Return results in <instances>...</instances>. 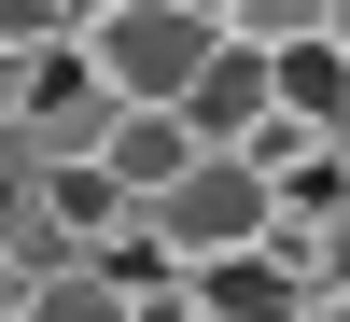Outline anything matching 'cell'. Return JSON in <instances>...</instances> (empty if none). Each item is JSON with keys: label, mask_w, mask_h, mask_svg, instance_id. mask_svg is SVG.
Masks as SVG:
<instances>
[{"label": "cell", "mask_w": 350, "mask_h": 322, "mask_svg": "<svg viewBox=\"0 0 350 322\" xmlns=\"http://www.w3.org/2000/svg\"><path fill=\"white\" fill-rule=\"evenodd\" d=\"M140 239L211 280V267H239V252H280V183L252 155H196L168 196H140Z\"/></svg>", "instance_id": "cell-1"}, {"label": "cell", "mask_w": 350, "mask_h": 322, "mask_svg": "<svg viewBox=\"0 0 350 322\" xmlns=\"http://www.w3.org/2000/svg\"><path fill=\"white\" fill-rule=\"evenodd\" d=\"M0 140H14L28 168H84L112 155V84L84 42H42V56H0Z\"/></svg>", "instance_id": "cell-2"}, {"label": "cell", "mask_w": 350, "mask_h": 322, "mask_svg": "<svg viewBox=\"0 0 350 322\" xmlns=\"http://www.w3.org/2000/svg\"><path fill=\"white\" fill-rule=\"evenodd\" d=\"M84 56H98L112 112H183V98H196V70L224 56V28H211V14H183V0H126L112 28H84Z\"/></svg>", "instance_id": "cell-3"}, {"label": "cell", "mask_w": 350, "mask_h": 322, "mask_svg": "<svg viewBox=\"0 0 350 322\" xmlns=\"http://www.w3.org/2000/svg\"><path fill=\"white\" fill-rule=\"evenodd\" d=\"M280 112V56H252V42H224L211 70H196V98H183V126L211 140V155H252V126Z\"/></svg>", "instance_id": "cell-4"}, {"label": "cell", "mask_w": 350, "mask_h": 322, "mask_svg": "<svg viewBox=\"0 0 350 322\" xmlns=\"http://www.w3.org/2000/svg\"><path fill=\"white\" fill-rule=\"evenodd\" d=\"M308 308H323V280L295 252H239V267L196 280V322H308Z\"/></svg>", "instance_id": "cell-5"}, {"label": "cell", "mask_w": 350, "mask_h": 322, "mask_svg": "<svg viewBox=\"0 0 350 322\" xmlns=\"http://www.w3.org/2000/svg\"><path fill=\"white\" fill-rule=\"evenodd\" d=\"M196 155H211V140H196L183 112H112V155H98V168H112L126 196H168V183H183Z\"/></svg>", "instance_id": "cell-6"}, {"label": "cell", "mask_w": 350, "mask_h": 322, "mask_svg": "<svg viewBox=\"0 0 350 322\" xmlns=\"http://www.w3.org/2000/svg\"><path fill=\"white\" fill-rule=\"evenodd\" d=\"M336 14H350V0H224V42H252V56H308V42H336Z\"/></svg>", "instance_id": "cell-7"}, {"label": "cell", "mask_w": 350, "mask_h": 322, "mask_svg": "<svg viewBox=\"0 0 350 322\" xmlns=\"http://www.w3.org/2000/svg\"><path fill=\"white\" fill-rule=\"evenodd\" d=\"M280 112H295V126H323V140H350V56H336V42L280 56Z\"/></svg>", "instance_id": "cell-8"}, {"label": "cell", "mask_w": 350, "mask_h": 322, "mask_svg": "<svg viewBox=\"0 0 350 322\" xmlns=\"http://www.w3.org/2000/svg\"><path fill=\"white\" fill-rule=\"evenodd\" d=\"M14 322H126V280L112 267H56V280H28Z\"/></svg>", "instance_id": "cell-9"}, {"label": "cell", "mask_w": 350, "mask_h": 322, "mask_svg": "<svg viewBox=\"0 0 350 322\" xmlns=\"http://www.w3.org/2000/svg\"><path fill=\"white\" fill-rule=\"evenodd\" d=\"M42 42H84L70 0H0V56H42Z\"/></svg>", "instance_id": "cell-10"}, {"label": "cell", "mask_w": 350, "mask_h": 322, "mask_svg": "<svg viewBox=\"0 0 350 322\" xmlns=\"http://www.w3.org/2000/svg\"><path fill=\"white\" fill-rule=\"evenodd\" d=\"M280 252H295V267H308V280L350 308V211H336V224H308V239H280Z\"/></svg>", "instance_id": "cell-11"}, {"label": "cell", "mask_w": 350, "mask_h": 322, "mask_svg": "<svg viewBox=\"0 0 350 322\" xmlns=\"http://www.w3.org/2000/svg\"><path fill=\"white\" fill-rule=\"evenodd\" d=\"M112 14H126V0H70V28H112Z\"/></svg>", "instance_id": "cell-12"}, {"label": "cell", "mask_w": 350, "mask_h": 322, "mask_svg": "<svg viewBox=\"0 0 350 322\" xmlns=\"http://www.w3.org/2000/svg\"><path fill=\"white\" fill-rule=\"evenodd\" d=\"M183 14H211V28H224V0H183Z\"/></svg>", "instance_id": "cell-13"}, {"label": "cell", "mask_w": 350, "mask_h": 322, "mask_svg": "<svg viewBox=\"0 0 350 322\" xmlns=\"http://www.w3.org/2000/svg\"><path fill=\"white\" fill-rule=\"evenodd\" d=\"M308 322H350V308H336V295H323V308H308Z\"/></svg>", "instance_id": "cell-14"}]
</instances>
